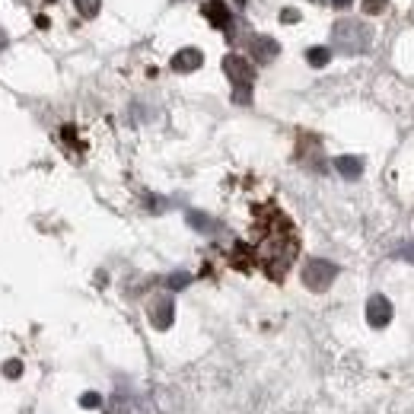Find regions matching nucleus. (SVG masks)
I'll list each match as a JSON object with an SVG mask.
<instances>
[{
  "label": "nucleus",
  "instance_id": "nucleus-1",
  "mask_svg": "<svg viewBox=\"0 0 414 414\" xmlns=\"http://www.w3.org/2000/svg\"><path fill=\"white\" fill-rule=\"evenodd\" d=\"M335 274H338V268L331 265V261L313 258V261L303 268V284L309 287V290H315V294H322V290H328V287H331Z\"/></svg>",
  "mask_w": 414,
  "mask_h": 414
},
{
  "label": "nucleus",
  "instance_id": "nucleus-2",
  "mask_svg": "<svg viewBox=\"0 0 414 414\" xmlns=\"http://www.w3.org/2000/svg\"><path fill=\"white\" fill-rule=\"evenodd\" d=\"M367 322L373 325V328H386L389 322H392V303H389L386 296H373L367 303Z\"/></svg>",
  "mask_w": 414,
  "mask_h": 414
},
{
  "label": "nucleus",
  "instance_id": "nucleus-3",
  "mask_svg": "<svg viewBox=\"0 0 414 414\" xmlns=\"http://www.w3.org/2000/svg\"><path fill=\"white\" fill-rule=\"evenodd\" d=\"M172 315H175V306H172V296H157V303L150 306V319L157 328H169L172 325Z\"/></svg>",
  "mask_w": 414,
  "mask_h": 414
},
{
  "label": "nucleus",
  "instance_id": "nucleus-4",
  "mask_svg": "<svg viewBox=\"0 0 414 414\" xmlns=\"http://www.w3.org/2000/svg\"><path fill=\"white\" fill-rule=\"evenodd\" d=\"M223 70L230 74V80L236 83V86H246V83H252V67L242 61V57L230 55L227 61H223Z\"/></svg>",
  "mask_w": 414,
  "mask_h": 414
},
{
  "label": "nucleus",
  "instance_id": "nucleus-5",
  "mask_svg": "<svg viewBox=\"0 0 414 414\" xmlns=\"http://www.w3.org/2000/svg\"><path fill=\"white\" fill-rule=\"evenodd\" d=\"M204 16L211 19L214 26H230V19H233V13H230V7L223 3V0H207L204 3Z\"/></svg>",
  "mask_w": 414,
  "mask_h": 414
},
{
  "label": "nucleus",
  "instance_id": "nucleus-6",
  "mask_svg": "<svg viewBox=\"0 0 414 414\" xmlns=\"http://www.w3.org/2000/svg\"><path fill=\"white\" fill-rule=\"evenodd\" d=\"M172 67L175 70H198L201 67V51L198 48H185V51H179V55L172 57Z\"/></svg>",
  "mask_w": 414,
  "mask_h": 414
},
{
  "label": "nucleus",
  "instance_id": "nucleus-7",
  "mask_svg": "<svg viewBox=\"0 0 414 414\" xmlns=\"http://www.w3.org/2000/svg\"><path fill=\"white\" fill-rule=\"evenodd\" d=\"M252 55H255V61H271L277 55V42H271V38H255L252 42Z\"/></svg>",
  "mask_w": 414,
  "mask_h": 414
},
{
  "label": "nucleus",
  "instance_id": "nucleus-8",
  "mask_svg": "<svg viewBox=\"0 0 414 414\" xmlns=\"http://www.w3.org/2000/svg\"><path fill=\"white\" fill-rule=\"evenodd\" d=\"M335 166L341 169V175H344V179H357L360 169H363V166H360V159H354V157H341V159H335Z\"/></svg>",
  "mask_w": 414,
  "mask_h": 414
},
{
  "label": "nucleus",
  "instance_id": "nucleus-9",
  "mask_svg": "<svg viewBox=\"0 0 414 414\" xmlns=\"http://www.w3.org/2000/svg\"><path fill=\"white\" fill-rule=\"evenodd\" d=\"M306 57H309V64H313V67H322V64H328L331 55H328V48H313Z\"/></svg>",
  "mask_w": 414,
  "mask_h": 414
},
{
  "label": "nucleus",
  "instance_id": "nucleus-10",
  "mask_svg": "<svg viewBox=\"0 0 414 414\" xmlns=\"http://www.w3.org/2000/svg\"><path fill=\"white\" fill-rule=\"evenodd\" d=\"M3 373H7V379H19L23 363H19V360H7V363H3Z\"/></svg>",
  "mask_w": 414,
  "mask_h": 414
},
{
  "label": "nucleus",
  "instance_id": "nucleus-11",
  "mask_svg": "<svg viewBox=\"0 0 414 414\" xmlns=\"http://www.w3.org/2000/svg\"><path fill=\"white\" fill-rule=\"evenodd\" d=\"M77 7H80L83 16H92V13L99 10V0H77Z\"/></svg>",
  "mask_w": 414,
  "mask_h": 414
},
{
  "label": "nucleus",
  "instance_id": "nucleus-12",
  "mask_svg": "<svg viewBox=\"0 0 414 414\" xmlns=\"http://www.w3.org/2000/svg\"><path fill=\"white\" fill-rule=\"evenodd\" d=\"M80 405H83V408H99V405H102V398L96 396V392H86V396L80 398Z\"/></svg>",
  "mask_w": 414,
  "mask_h": 414
},
{
  "label": "nucleus",
  "instance_id": "nucleus-13",
  "mask_svg": "<svg viewBox=\"0 0 414 414\" xmlns=\"http://www.w3.org/2000/svg\"><path fill=\"white\" fill-rule=\"evenodd\" d=\"M386 0H367V13H383Z\"/></svg>",
  "mask_w": 414,
  "mask_h": 414
},
{
  "label": "nucleus",
  "instance_id": "nucleus-14",
  "mask_svg": "<svg viewBox=\"0 0 414 414\" xmlns=\"http://www.w3.org/2000/svg\"><path fill=\"white\" fill-rule=\"evenodd\" d=\"M188 284V277L185 274H179V277H169V287H185Z\"/></svg>",
  "mask_w": 414,
  "mask_h": 414
},
{
  "label": "nucleus",
  "instance_id": "nucleus-15",
  "mask_svg": "<svg viewBox=\"0 0 414 414\" xmlns=\"http://www.w3.org/2000/svg\"><path fill=\"white\" fill-rule=\"evenodd\" d=\"M402 255H405L408 261H414V242H411V246H405V248H402Z\"/></svg>",
  "mask_w": 414,
  "mask_h": 414
},
{
  "label": "nucleus",
  "instance_id": "nucleus-16",
  "mask_svg": "<svg viewBox=\"0 0 414 414\" xmlns=\"http://www.w3.org/2000/svg\"><path fill=\"white\" fill-rule=\"evenodd\" d=\"M7 45V36H3V29H0V48Z\"/></svg>",
  "mask_w": 414,
  "mask_h": 414
},
{
  "label": "nucleus",
  "instance_id": "nucleus-17",
  "mask_svg": "<svg viewBox=\"0 0 414 414\" xmlns=\"http://www.w3.org/2000/svg\"><path fill=\"white\" fill-rule=\"evenodd\" d=\"M335 3H338V7H344V3H348V0H335Z\"/></svg>",
  "mask_w": 414,
  "mask_h": 414
}]
</instances>
